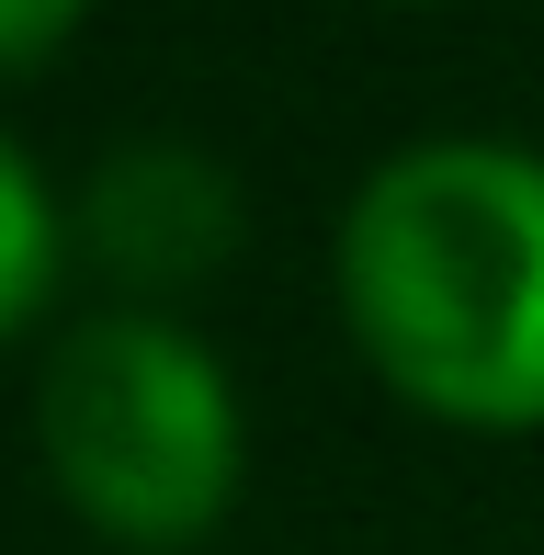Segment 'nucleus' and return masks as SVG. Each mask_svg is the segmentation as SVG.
Wrapping results in <instances>:
<instances>
[{"mask_svg":"<svg viewBox=\"0 0 544 555\" xmlns=\"http://www.w3.org/2000/svg\"><path fill=\"white\" fill-rule=\"evenodd\" d=\"M91 0H0V68H23V57H46V46L80 23Z\"/></svg>","mask_w":544,"mask_h":555,"instance_id":"obj_5","label":"nucleus"},{"mask_svg":"<svg viewBox=\"0 0 544 555\" xmlns=\"http://www.w3.org/2000/svg\"><path fill=\"white\" fill-rule=\"evenodd\" d=\"M46 476L114 544H193L238 488V386L182 318L114 307L46 351Z\"/></svg>","mask_w":544,"mask_h":555,"instance_id":"obj_2","label":"nucleus"},{"mask_svg":"<svg viewBox=\"0 0 544 555\" xmlns=\"http://www.w3.org/2000/svg\"><path fill=\"white\" fill-rule=\"evenodd\" d=\"M340 307L386 386L442 420H544V159L419 137L340 216Z\"/></svg>","mask_w":544,"mask_h":555,"instance_id":"obj_1","label":"nucleus"},{"mask_svg":"<svg viewBox=\"0 0 544 555\" xmlns=\"http://www.w3.org/2000/svg\"><path fill=\"white\" fill-rule=\"evenodd\" d=\"M228 170L205 159V147H114L103 182H91V249H103L126 284H182V272H205L216 249H228Z\"/></svg>","mask_w":544,"mask_h":555,"instance_id":"obj_3","label":"nucleus"},{"mask_svg":"<svg viewBox=\"0 0 544 555\" xmlns=\"http://www.w3.org/2000/svg\"><path fill=\"white\" fill-rule=\"evenodd\" d=\"M46 284H57V193L0 137V330H23L46 307Z\"/></svg>","mask_w":544,"mask_h":555,"instance_id":"obj_4","label":"nucleus"}]
</instances>
